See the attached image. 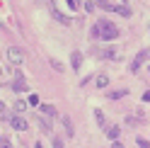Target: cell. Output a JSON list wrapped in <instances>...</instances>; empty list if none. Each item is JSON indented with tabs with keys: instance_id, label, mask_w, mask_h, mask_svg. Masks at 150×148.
<instances>
[{
	"instance_id": "1",
	"label": "cell",
	"mask_w": 150,
	"mask_h": 148,
	"mask_svg": "<svg viewBox=\"0 0 150 148\" xmlns=\"http://www.w3.org/2000/svg\"><path fill=\"white\" fill-rule=\"evenodd\" d=\"M92 36L99 39V41H111V39L119 36V27L114 22H109V20H97L92 24Z\"/></svg>"
},
{
	"instance_id": "2",
	"label": "cell",
	"mask_w": 150,
	"mask_h": 148,
	"mask_svg": "<svg viewBox=\"0 0 150 148\" xmlns=\"http://www.w3.org/2000/svg\"><path fill=\"white\" fill-rule=\"evenodd\" d=\"M148 58H150V49H140V51L136 53V58L131 61L128 70H131V73H138V70H140V66H143V61H148Z\"/></svg>"
},
{
	"instance_id": "3",
	"label": "cell",
	"mask_w": 150,
	"mask_h": 148,
	"mask_svg": "<svg viewBox=\"0 0 150 148\" xmlns=\"http://www.w3.org/2000/svg\"><path fill=\"white\" fill-rule=\"evenodd\" d=\"M7 122H10V124H12V129H17V131H27V126H29V124H27L20 114H10V119H7Z\"/></svg>"
},
{
	"instance_id": "4",
	"label": "cell",
	"mask_w": 150,
	"mask_h": 148,
	"mask_svg": "<svg viewBox=\"0 0 150 148\" xmlns=\"http://www.w3.org/2000/svg\"><path fill=\"white\" fill-rule=\"evenodd\" d=\"M7 56H10V61H12V63H17V66H20V63L24 61V53L17 49V46H10V49H7Z\"/></svg>"
},
{
	"instance_id": "5",
	"label": "cell",
	"mask_w": 150,
	"mask_h": 148,
	"mask_svg": "<svg viewBox=\"0 0 150 148\" xmlns=\"http://www.w3.org/2000/svg\"><path fill=\"white\" fill-rule=\"evenodd\" d=\"M95 56L97 58H116V49H95Z\"/></svg>"
},
{
	"instance_id": "6",
	"label": "cell",
	"mask_w": 150,
	"mask_h": 148,
	"mask_svg": "<svg viewBox=\"0 0 150 148\" xmlns=\"http://www.w3.org/2000/svg\"><path fill=\"white\" fill-rule=\"evenodd\" d=\"M61 122H63V129H65V134H68V136H75V126H73V119H70L68 114H63V117H61Z\"/></svg>"
},
{
	"instance_id": "7",
	"label": "cell",
	"mask_w": 150,
	"mask_h": 148,
	"mask_svg": "<svg viewBox=\"0 0 150 148\" xmlns=\"http://www.w3.org/2000/svg\"><path fill=\"white\" fill-rule=\"evenodd\" d=\"M39 112H41L44 117L53 119V117H56V107H53V105H39Z\"/></svg>"
},
{
	"instance_id": "8",
	"label": "cell",
	"mask_w": 150,
	"mask_h": 148,
	"mask_svg": "<svg viewBox=\"0 0 150 148\" xmlns=\"http://www.w3.org/2000/svg\"><path fill=\"white\" fill-rule=\"evenodd\" d=\"M70 63H73V68L78 70V68L82 66V53H80V51H73V53H70Z\"/></svg>"
},
{
	"instance_id": "9",
	"label": "cell",
	"mask_w": 150,
	"mask_h": 148,
	"mask_svg": "<svg viewBox=\"0 0 150 148\" xmlns=\"http://www.w3.org/2000/svg\"><path fill=\"white\" fill-rule=\"evenodd\" d=\"M104 131H107V136L111 138V141H119V136H121V129L119 126H107Z\"/></svg>"
},
{
	"instance_id": "10",
	"label": "cell",
	"mask_w": 150,
	"mask_h": 148,
	"mask_svg": "<svg viewBox=\"0 0 150 148\" xmlns=\"http://www.w3.org/2000/svg\"><path fill=\"white\" fill-rule=\"evenodd\" d=\"M12 90H15V92H22V90H27V83H24V78H22V75H17V78H15V83H12Z\"/></svg>"
},
{
	"instance_id": "11",
	"label": "cell",
	"mask_w": 150,
	"mask_h": 148,
	"mask_svg": "<svg viewBox=\"0 0 150 148\" xmlns=\"http://www.w3.org/2000/svg\"><path fill=\"white\" fill-rule=\"evenodd\" d=\"M51 15H53V17H56V20H58L61 24H65V27H70V20H68V17H65L63 12H58V10H56V7L51 10Z\"/></svg>"
},
{
	"instance_id": "12",
	"label": "cell",
	"mask_w": 150,
	"mask_h": 148,
	"mask_svg": "<svg viewBox=\"0 0 150 148\" xmlns=\"http://www.w3.org/2000/svg\"><path fill=\"white\" fill-rule=\"evenodd\" d=\"M39 126H41V131H46V134H51V122H49V117H39Z\"/></svg>"
},
{
	"instance_id": "13",
	"label": "cell",
	"mask_w": 150,
	"mask_h": 148,
	"mask_svg": "<svg viewBox=\"0 0 150 148\" xmlns=\"http://www.w3.org/2000/svg\"><path fill=\"white\" fill-rule=\"evenodd\" d=\"M95 83H97V88H107L109 85V75L107 73H99V75L95 78Z\"/></svg>"
},
{
	"instance_id": "14",
	"label": "cell",
	"mask_w": 150,
	"mask_h": 148,
	"mask_svg": "<svg viewBox=\"0 0 150 148\" xmlns=\"http://www.w3.org/2000/svg\"><path fill=\"white\" fill-rule=\"evenodd\" d=\"M95 119H97V126L107 129V119H104V112H102V109H95Z\"/></svg>"
},
{
	"instance_id": "15",
	"label": "cell",
	"mask_w": 150,
	"mask_h": 148,
	"mask_svg": "<svg viewBox=\"0 0 150 148\" xmlns=\"http://www.w3.org/2000/svg\"><path fill=\"white\" fill-rule=\"evenodd\" d=\"M107 97H109V100H121V97H126V90H124V88H121V90H114V92H109Z\"/></svg>"
},
{
	"instance_id": "16",
	"label": "cell",
	"mask_w": 150,
	"mask_h": 148,
	"mask_svg": "<svg viewBox=\"0 0 150 148\" xmlns=\"http://www.w3.org/2000/svg\"><path fill=\"white\" fill-rule=\"evenodd\" d=\"M27 107H29V102H24V100H17V102H15V112H24Z\"/></svg>"
},
{
	"instance_id": "17",
	"label": "cell",
	"mask_w": 150,
	"mask_h": 148,
	"mask_svg": "<svg viewBox=\"0 0 150 148\" xmlns=\"http://www.w3.org/2000/svg\"><path fill=\"white\" fill-rule=\"evenodd\" d=\"M136 146H138V148H150V141H148V138H140V136H138V138H136Z\"/></svg>"
},
{
	"instance_id": "18",
	"label": "cell",
	"mask_w": 150,
	"mask_h": 148,
	"mask_svg": "<svg viewBox=\"0 0 150 148\" xmlns=\"http://www.w3.org/2000/svg\"><path fill=\"white\" fill-rule=\"evenodd\" d=\"M51 68H53V70H58V73L63 70V66H61V61H56V58H51Z\"/></svg>"
},
{
	"instance_id": "19",
	"label": "cell",
	"mask_w": 150,
	"mask_h": 148,
	"mask_svg": "<svg viewBox=\"0 0 150 148\" xmlns=\"http://www.w3.org/2000/svg\"><path fill=\"white\" fill-rule=\"evenodd\" d=\"M95 7H97V3H95V0H87V3H85V10H87V12H92Z\"/></svg>"
},
{
	"instance_id": "20",
	"label": "cell",
	"mask_w": 150,
	"mask_h": 148,
	"mask_svg": "<svg viewBox=\"0 0 150 148\" xmlns=\"http://www.w3.org/2000/svg\"><path fill=\"white\" fill-rule=\"evenodd\" d=\"M29 105H34V107H39L41 102H39V97H36V95H32V97H29Z\"/></svg>"
},
{
	"instance_id": "21",
	"label": "cell",
	"mask_w": 150,
	"mask_h": 148,
	"mask_svg": "<svg viewBox=\"0 0 150 148\" xmlns=\"http://www.w3.org/2000/svg\"><path fill=\"white\" fill-rule=\"evenodd\" d=\"M65 143H63V138H53V148H63Z\"/></svg>"
},
{
	"instance_id": "22",
	"label": "cell",
	"mask_w": 150,
	"mask_h": 148,
	"mask_svg": "<svg viewBox=\"0 0 150 148\" xmlns=\"http://www.w3.org/2000/svg\"><path fill=\"white\" fill-rule=\"evenodd\" d=\"M0 148H12V143L7 141V138H3V141H0Z\"/></svg>"
},
{
	"instance_id": "23",
	"label": "cell",
	"mask_w": 150,
	"mask_h": 148,
	"mask_svg": "<svg viewBox=\"0 0 150 148\" xmlns=\"http://www.w3.org/2000/svg\"><path fill=\"white\" fill-rule=\"evenodd\" d=\"M68 5H70V10H78V7H80L78 0H68Z\"/></svg>"
},
{
	"instance_id": "24",
	"label": "cell",
	"mask_w": 150,
	"mask_h": 148,
	"mask_svg": "<svg viewBox=\"0 0 150 148\" xmlns=\"http://www.w3.org/2000/svg\"><path fill=\"white\" fill-rule=\"evenodd\" d=\"M143 102H150V90H148L145 95H143Z\"/></svg>"
},
{
	"instance_id": "25",
	"label": "cell",
	"mask_w": 150,
	"mask_h": 148,
	"mask_svg": "<svg viewBox=\"0 0 150 148\" xmlns=\"http://www.w3.org/2000/svg\"><path fill=\"white\" fill-rule=\"evenodd\" d=\"M111 148H124V143H119V141H114V143H111Z\"/></svg>"
},
{
	"instance_id": "26",
	"label": "cell",
	"mask_w": 150,
	"mask_h": 148,
	"mask_svg": "<svg viewBox=\"0 0 150 148\" xmlns=\"http://www.w3.org/2000/svg\"><path fill=\"white\" fill-rule=\"evenodd\" d=\"M0 141H3V136H0Z\"/></svg>"
},
{
	"instance_id": "27",
	"label": "cell",
	"mask_w": 150,
	"mask_h": 148,
	"mask_svg": "<svg viewBox=\"0 0 150 148\" xmlns=\"http://www.w3.org/2000/svg\"><path fill=\"white\" fill-rule=\"evenodd\" d=\"M0 73H3V70H0Z\"/></svg>"
},
{
	"instance_id": "28",
	"label": "cell",
	"mask_w": 150,
	"mask_h": 148,
	"mask_svg": "<svg viewBox=\"0 0 150 148\" xmlns=\"http://www.w3.org/2000/svg\"><path fill=\"white\" fill-rule=\"evenodd\" d=\"M148 68H150V66H148Z\"/></svg>"
}]
</instances>
